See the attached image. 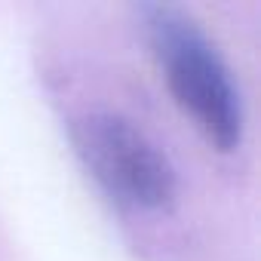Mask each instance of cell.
<instances>
[{
    "label": "cell",
    "instance_id": "cell-2",
    "mask_svg": "<svg viewBox=\"0 0 261 261\" xmlns=\"http://www.w3.org/2000/svg\"><path fill=\"white\" fill-rule=\"evenodd\" d=\"M71 142L95 185L120 206L163 212L178 197L166 151L139 123L117 111H83L71 120Z\"/></svg>",
    "mask_w": 261,
    "mask_h": 261
},
{
    "label": "cell",
    "instance_id": "cell-1",
    "mask_svg": "<svg viewBox=\"0 0 261 261\" xmlns=\"http://www.w3.org/2000/svg\"><path fill=\"white\" fill-rule=\"evenodd\" d=\"M139 19L160 77L181 114L212 148H240L246 123L240 86L203 25L172 4H145L139 7Z\"/></svg>",
    "mask_w": 261,
    "mask_h": 261
}]
</instances>
